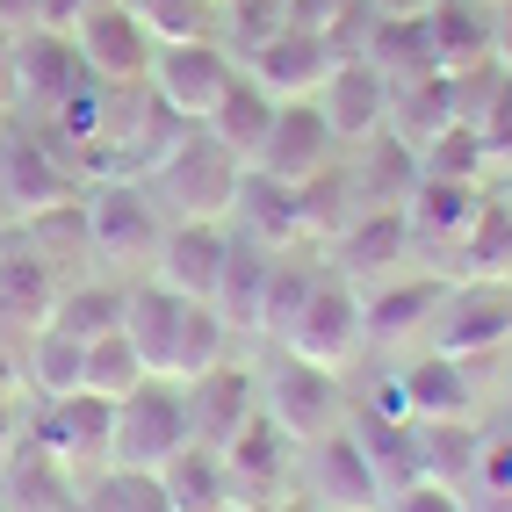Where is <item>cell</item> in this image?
Here are the masks:
<instances>
[{
	"label": "cell",
	"mask_w": 512,
	"mask_h": 512,
	"mask_svg": "<svg viewBox=\"0 0 512 512\" xmlns=\"http://www.w3.org/2000/svg\"><path fill=\"white\" fill-rule=\"evenodd\" d=\"M238 181H246V159H238L231 145H217L202 123L145 174L152 202H159L174 224H224V217L238 210Z\"/></svg>",
	"instance_id": "6da1fadb"
},
{
	"label": "cell",
	"mask_w": 512,
	"mask_h": 512,
	"mask_svg": "<svg viewBox=\"0 0 512 512\" xmlns=\"http://www.w3.org/2000/svg\"><path fill=\"white\" fill-rule=\"evenodd\" d=\"M282 354L303 361V368H318V375H347L368 354V296H361V282H347L339 267H325L318 289L303 296L296 325L282 332Z\"/></svg>",
	"instance_id": "7a4b0ae2"
},
{
	"label": "cell",
	"mask_w": 512,
	"mask_h": 512,
	"mask_svg": "<svg viewBox=\"0 0 512 512\" xmlns=\"http://www.w3.org/2000/svg\"><path fill=\"white\" fill-rule=\"evenodd\" d=\"M80 202H87V238H94V253L109 260V267H145V260H159L166 210L152 202L145 181H130V174H116V181H87Z\"/></svg>",
	"instance_id": "3957f363"
},
{
	"label": "cell",
	"mask_w": 512,
	"mask_h": 512,
	"mask_svg": "<svg viewBox=\"0 0 512 512\" xmlns=\"http://www.w3.org/2000/svg\"><path fill=\"white\" fill-rule=\"evenodd\" d=\"M188 397L181 383H145L116 404V440H109V469H130V476H159L188 448Z\"/></svg>",
	"instance_id": "277c9868"
},
{
	"label": "cell",
	"mask_w": 512,
	"mask_h": 512,
	"mask_svg": "<svg viewBox=\"0 0 512 512\" xmlns=\"http://www.w3.org/2000/svg\"><path fill=\"white\" fill-rule=\"evenodd\" d=\"M22 440H37V448L73 476V484H94L101 469H109V440H116V404L109 397H37V419H29Z\"/></svg>",
	"instance_id": "5b68a950"
},
{
	"label": "cell",
	"mask_w": 512,
	"mask_h": 512,
	"mask_svg": "<svg viewBox=\"0 0 512 512\" xmlns=\"http://www.w3.org/2000/svg\"><path fill=\"white\" fill-rule=\"evenodd\" d=\"M94 73L73 37H58V29H22L8 37V101L29 116V123H51L65 94H80Z\"/></svg>",
	"instance_id": "8992f818"
},
{
	"label": "cell",
	"mask_w": 512,
	"mask_h": 512,
	"mask_svg": "<svg viewBox=\"0 0 512 512\" xmlns=\"http://www.w3.org/2000/svg\"><path fill=\"white\" fill-rule=\"evenodd\" d=\"M512 347V282H462L433 311V354L448 361H491Z\"/></svg>",
	"instance_id": "52a82bcc"
},
{
	"label": "cell",
	"mask_w": 512,
	"mask_h": 512,
	"mask_svg": "<svg viewBox=\"0 0 512 512\" xmlns=\"http://www.w3.org/2000/svg\"><path fill=\"white\" fill-rule=\"evenodd\" d=\"M231 80H238V58H231L217 37H202V44H159V51H152V73H145V87H152L181 123H210V109L224 101Z\"/></svg>",
	"instance_id": "ba28073f"
},
{
	"label": "cell",
	"mask_w": 512,
	"mask_h": 512,
	"mask_svg": "<svg viewBox=\"0 0 512 512\" xmlns=\"http://www.w3.org/2000/svg\"><path fill=\"white\" fill-rule=\"evenodd\" d=\"M260 412H267V426H282L296 448H311V440H325V433L347 426V397H339V375H318V368H303V361H282L260 383Z\"/></svg>",
	"instance_id": "9c48e42d"
},
{
	"label": "cell",
	"mask_w": 512,
	"mask_h": 512,
	"mask_svg": "<svg viewBox=\"0 0 512 512\" xmlns=\"http://www.w3.org/2000/svg\"><path fill=\"white\" fill-rule=\"evenodd\" d=\"M73 195H80V181H73V166L44 145V130L0 138V210H8V224H29L37 210L73 202Z\"/></svg>",
	"instance_id": "30bf717a"
},
{
	"label": "cell",
	"mask_w": 512,
	"mask_h": 512,
	"mask_svg": "<svg viewBox=\"0 0 512 512\" xmlns=\"http://www.w3.org/2000/svg\"><path fill=\"white\" fill-rule=\"evenodd\" d=\"M217 455H224V476H231V505H275V498L296 491V455L303 448L282 426H267V412L253 426H238Z\"/></svg>",
	"instance_id": "8fae6325"
},
{
	"label": "cell",
	"mask_w": 512,
	"mask_h": 512,
	"mask_svg": "<svg viewBox=\"0 0 512 512\" xmlns=\"http://www.w3.org/2000/svg\"><path fill=\"white\" fill-rule=\"evenodd\" d=\"M73 44H80L87 73L101 87H130V80L152 73V37H145V22L130 15L123 0H94V8L73 22Z\"/></svg>",
	"instance_id": "7c38bea8"
},
{
	"label": "cell",
	"mask_w": 512,
	"mask_h": 512,
	"mask_svg": "<svg viewBox=\"0 0 512 512\" xmlns=\"http://www.w3.org/2000/svg\"><path fill=\"white\" fill-rule=\"evenodd\" d=\"M311 512H383L390 505V491L375 484V469H368V455H361V440H354V426H339V433H325V440H311Z\"/></svg>",
	"instance_id": "4fadbf2b"
},
{
	"label": "cell",
	"mask_w": 512,
	"mask_h": 512,
	"mask_svg": "<svg viewBox=\"0 0 512 512\" xmlns=\"http://www.w3.org/2000/svg\"><path fill=\"white\" fill-rule=\"evenodd\" d=\"M318 116L332 130V145H368L390 123V80L368 58H332V73L318 87Z\"/></svg>",
	"instance_id": "5bb4252c"
},
{
	"label": "cell",
	"mask_w": 512,
	"mask_h": 512,
	"mask_svg": "<svg viewBox=\"0 0 512 512\" xmlns=\"http://www.w3.org/2000/svg\"><path fill=\"white\" fill-rule=\"evenodd\" d=\"M318 166H332V130L318 116V101H275V123H267V145L253 159V174L282 181V188H303Z\"/></svg>",
	"instance_id": "9a60e30c"
},
{
	"label": "cell",
	"mask_w": 512,
	"mask_h": 512,
	"mask_svg": "<svg viewBox=\"0 0 512 512\" xmlns=\"http://www.w3.org/2000/svg\"><path fill=\"white\" fill-rule=\"evenodd\" d=\"M267 101H318L325 73H332V51L318 37H303V29H275V37H260L238 65Z\"/></svg>",
	"instance_id": "2e32d148"
},
{
	"label": "cell",
	"mask_w": 512,
	"mask_h": 512,
	"mask_svg": "<svg viewBox=\"0 0 512 512\" xmlns=\"http://www.w3.org/2000/svg\"><path fill=\"white\" fill-rule=\"evenodd\" d=\"M224 260H231V231L224 224H166L159 260H152V282H166L188 303H210L217 282H224Z\"/></svg>",
	"instance_id": "e0dca14e"
},
{
	"label": "cell",
	"mask_w": 512,
	"mask_h": 512,
	"mask_svg": "<svg viewBox=\"0 0 512 512\" xmlns=\"http://www.w3.org/2000/svg\"><path fill=\"white\" fill-rule=\"evenodd\" d=\"M181 397H188V433L202 440V448H224L238 426L260 419V383H253L238 361H217L210 375L181 383Z\"/></svg>",
	"instance_id": "ac0fdd59"
},
{
	"label": "cell",
	"mask_w": 512,
	"mask_h": 512,
	"mask_svg": "<svg viewBox=\"0 0 512 512\" xmlns=\"http://www.w3.org/2000/svg\"><path fill=\"white\" fill-rule=\"evenodd\" d=\"M51 311H58V267L51 260H37L22 246V231L15 238H0V332H44L51 325Z\"/></svg>",
	"instance_id": "d6986e66"
},
{
	"label": "cell",
	"mask_w": 512,
	"mask_h": 512,
	"mask_svg": "<svg viewBox=\"0 0 512 512\" xmlns=\"http://www.w3.org/2000/svg\"><path fill=\"white\" fill-rule=\"evenodd\" d=\"M426 51L440 80H469L491 73V8L484 0H440L426 15Z\"/></svg>",
	"instance_id": "ffe728a7"
},
{
	"label": "cell",
	"mask_w": 512,
	"mask_h": 512,
	"mask_svg": "<svg viewBox=\"0 0 512 512\" xmlns=\"http://www.w3.org/2000/svg\"><path fill=\"white\" fill-rule=\"evenodd\" d=\"M181 311H188V296H174L166 282H145V289H130V303H123V339L138 347V361H145V375H152V383H174Z\"/></svg>",
	"instance_id": "44dd1931"
},
{
	"label": "cell",
	"mask_w": 512,
	"mask_h": 512,
	"mask_svg": "<svg viewBox=\"0 0 512 512\" xmlns=\"http://www.w3.org/2000/svg\"><path fill=\"white\" fill-rule=\"evenodd\" d=\"M347 174H354L361 210H404V202H412V188H419V152L397 145L390 130H375L368 145H354Z\"/></svg>",
	"instance_id": "7402d4cb"
},
{
	"label": "cell",
	"mask_w": 512,
	"mask_h": 512,
	"mask_svg": "<svg viewBox=\"0 0 512 512\" xmlns=\"http://www.w3.org/2000/svg\"><path fill=\"white\" fill-rule=\"evenodd\" d=\"M361 296H368V289H361ZM440 296H448V282H426V275H412V282H383V289L368 296V347H404V339L433 332Z\"/></svg>",
	"instance_id": "603a6c76"
},
{
	"label": "cell",
	"mask_w": 512,
	"mask_h": 512,
	"mask_svg": "<svg viewBox=\"0 0 512 512\" xmlns=\"http://www.w3.org/2000/svg\"><path fill=\"white\" fill-rule=\"evenodd\" d=\"M404 383V404H412V419H476V375L469 361H448V354H426L397 375Z\"/></svg>",
	"instance_id": "cb8c5ba5"
},
{
	"label": "cell",
	"mask_w": 512,
	"mask_h": 512,
	"mask_svg": "<svg viewBox=\"0 0 512 512\" xmlns=\"http://www.w3.org/2000/svg\"><path fill=\"white\" fill-rule=\"evenodd\" d=\"M404 253H412V224H404V210H361L347 224V238L332 246V260H339V275H347V282L383 275V267H397Z\"/></svg>",
	"instance_id": "d4e9b609"
},
{
	"label": "cell",
	"mask_w": 512,
	"mask_h": 512,
	"mask_svg": "<svg viewBox=\"0 0 512 512\" xmlns=\"http://www.w3.org/2000/svg\"><path fill=\"white\" fill-rule=\"evenodd\" d=\"M231 217H246V238L267 253H296L303 246V210H296V188L282 181H267L246 166V181H238V210Z\"/></svg>",
	"instance_id": "484cf974"
},
{
	"label": "cell",
	"mask_w": 512,
	"mask_h": 512,
	"mask_svg": "<svg viewBox=\"0 0 512 512\" xmlns=\"http://www.w3.org/2000/svg\"><path fill=\"white\" fill-rule=\"evenodd\" d=\"M448 123H462L455 116V80H440V73H426V80H404V87H390V138L397 145H412V152H426Z\"/></svg>",
	"instance_id": "4316f807"
},
{
	"label": "cell",
	"mask_w": 512,
	"mask_h": 512,
	"mask_svg": "<svg viewBox=\"0 0 512 512\" xmlns=\"http://www.w3.org/2000/svg\"><path fill=\"white\" fill-rule=\"evenodd\" d=\"M296 210H303V246H311V238H318V246L332 253L339 246V238H347V224L361 217V195H354V174H347V166H318V174L311 181H303L296 188Z\"/></svg>",
	"instance_id": "83f0119b"
},
{
	"label": "cell",
	"mask_w": 512,
	"mask_h": 512,
	"mask_svg": "<svg viewBox=\"0 0 512 512\" xmlns=\"http://www.w3.org/2000/svg\"><path fill=\"white\" fill-rule=\"evenodd\" d=\"M476 202H484V188H462V181H433V174H419V188H412V202H404V224H412V246H455V238L469 231V217H476Z\"/></svg>",
	"instance_id": "f1b7e54d"
},
{
	"label": "cell",
	"mask_w": 512,
	"mask_h": 512,
	"mask_svg": "<svg viewBox=\"0 0 512 512\" xmlns=\"http://www.w3.org/2000/svg\"><path fill=\"white\" fill-rule=\"evenodd\" d=\"M412 448H419V484H448V491H469L484 433H469L462 419H412Z\"/></svg>",
	"instance_id": "f546056e"
},
{
	"label": "cell",
	"mask_w": 512,
	"mask_h": 512,
	"mask_svg": "<svg viewBox=\"0 0 512 512\" xmlns=\"http://www.w3.org/2000/svg\"><path fill=\"white\" fill-rule=\"evenodd\" d=\"M462 253V282H512V210L484 188V202H476L469 231L455 238Z\"/></svg>",
	"instance_id": "4dcf8cb0"
},
{
	"label": "cell",
	"mask_w": 512,
	"mask_h": 512,
	"mask_svg": "<svg viewBox=\"0 0 512 512\" xmlns=\"http://www.w3.org/2000/svg\"><path fill=\"white\" fill-rule=\"evenodd\" d=\"M267 267H275V253L267 246H238L231 238V260H224V282H217V296H210V311L231 325V332H246L253 339V325H260V289H267Z\"/></svg>",
	"instance_id": "1f68e13d"
},
{
	"label": "cell",
	"mask_w": 512,
	"mask_h": 512,
	"mask_svg": "<svg viewBox=\"0 0 512 512\" xmlns=\"http://www.w3.org/2000/svg\"><path fill=\"white\" fill-rule=\"evenodd\" d=\"M159 484H166V505H174V512H217V505H231L224 455L202 448V440H188V448L159 469Z\"/></svg>",
	"instance_id": "d6a6232c"
},
{
	"label": "cell",
	"mask_w": 512,
	"mask_h": 512,
	"mask_svg": "<svg viewBox=\"0 0 512 512\" xmlns=\"http://www.w3.org/2000/svg\"><path fill=\"white\" fill-rule=\"evenodd\" d=\"M267 123H275V101H267L246 73H238L231 87H224V101H217V109H210V123H202V130H210V138L217 145H231L238 159H260V145H267Z\"/></svg>",
	"instance_id": "836d02e7"
},
{
	"label": "cell",
	"mask_w": 512,
	"mask_h": 512,
	"mask_svg": "<svg viewBox=\"0 0 512 512\" xmlns=\"http://www.w3.org/2000/svg\"><path fill=\"white\" fill-rule=\"evenodd\" d=\"M80 375H87V347H80V339H65L51 325L29 332V361H22V390L29 397H73Z\"/></svg>",
	"instance_id": "e575fe53"
},
{
	"label": "cell",
	"mask_w": 512,
	"mask_h": 512,
	"mask_svg": "<svg viewBox=\"0 0 512 512\" xmlns=\"http://www.w3.org/2000/svg\"><path fill=\"white\" fill-rule=\"evenodd\" d=\"M318 275H325L318 260L275 253V267H267V289H260V325H253V339H282V332L296 325V311H303V296L318 289Z\"/></svg>",
	"instance_id": "d590c367"
},
{
	"label": "cell",
	"mask_w": 512,
	"mask_h": 512,
	"mask_svg": "<svg viewBox=\"0 0 512 512\" xmlns=\"http://www.w3.org/2000/svg\"><path fill=\"white\" fill-rule=\"evenodd\" d=\"M15 231H22V246L37 253V260H51V267L94 253V238H87V202H80V195H73V202H51V210H37V217L15 224Z\"/></svg>",
	"instance_id": "8d00e7d4"
},
{
	"label": "cell",
	"mask_w": 512,
	"mask_h": 512,
	"mask_svg": "<svg viewBox=\"0 0 512 512\" xmlns=\"http://www.w3.org/2000/svg\"><path fill=\"white\" fill-rule=\"evenodd\" d=\"M123 303H130V289H58V311H51V332H65V339H80V347H94V339H109V332H123Z\"/></svg>",
	"instance_id": "74e56055"
},
{
	"label": "cell",
	"mask_w": 512,
	"mask_h": 512,
	"mask_svg": "<svg viewBox=\"0 0 512 512\" xmlns=\"http://www.w3.org/2000/svg\"><path fill=\"white\" fill-rule=\"evenodd\" d=\"M361 58L383 73L390 87H404V80H426L433 73V51H426V22H375L368 29V44H361Z\"/></svg>",
	"instance_id": "f35d334b"
},
{
	"label": "cell",
	"mask_w": 512,
	"mask_h": 512,
	"mask_svg": "<svg viewBox=\"0 0 512 512\" xmlns=\"http://www.w3.org/2000/svg\"><path fill=\"white\" fill-rule=\"evenodd\" d=\"M419 174L433 181H462V188H491V159H484V138L469 123H448L440 138L419 152Z\"/></svg>",
	"instance_id": "ab89813d"
},
{
	"label": "cell",
	"mask_w": 512,
	"mask_h": 512,
	"mask_svg": "<svg viewBox=\"0 0 512 512\" xmlns=\"http://www.w3.org/2000/svg\"><path fill=\"white\" fill-rule=\"evenodd\" d=\"M145 383H152V375H145L138 347H130L123 332H109V339H94V347H87V375H80V390H87V397L123 404L130 390H145Z\"/></svg>",
	"instance_id": "60d3db41"
},
{
	"label": "cell",
	"mask_w": 512,
	"mask_h": 512,
	"mask_svg": "<svg viewBox=\"0 0 512 512\" xmlns=\"http://www.w3.org/2000/svg\"><path fill=\"white\" fill-rule=\"evenodd\" d=\"M130 15L145 22L152 51L159 44H202V37H217V0H130Z\"/></svg>",
	"instance_id": "b9f144b4"
},
{
	"label": "cell",
	"mask_w": 512,
	"mask_h": 512,
	"mask_svg": "<svg viewBox=\"0 0 512 512\" xmlns=\"http://www.w3.org/2000/svg\"><path fill=\"white\" fill-rule=\"evenodd\" d=\"M231 347V325L210 311V303H188L181 311V347H174V383H195V375H210Z\"/></svg>",
	"instance_id": "7bdbcfd3"
},
{
	"label": "cell",
	"mask_w": 512,
	"mask_h": 512,
	"mask_svg": "<svg viewBox=\"0 0 512 512\" xmlns=\"http://www.w3.org/2000/svg\"><path fill=\"white\" fill-rule=\"evenodd\" d=\"M80 505L87 512H174L159 476H130V469H101L94 484L80 491Z\"/></svg>",
	"instance_id": "ee69618b"
},
{
	"label": "cell",
	"mask_w": 512,
	"mask_h": 512,
	"mask_svg": "<svg viewBox=\"0 0 512 512\" xmlns=\"http://www.w3.org/2000/svg\"><path fill=\"white\" fill-rule=\"evenodd\" d=\"M217 15L238 29V44H260V37H275V29H289V0H217Z\"/></svg>",
	"instance_id": "f6af8a7d"
},
{
	"label": "cell",
	"mask_w": 512,
	"mask_h": 512,
	"mask_svg": "<svg viewBox=\"0 0 512 512\" xmlns=\"http://www.w3.org/2000/svg\"><path fill=\"white\" fill-rule=\"evenodd\" d=\"M383 512H462V491H448V484H404Z\"/></svg>",
	"instance_id": "bcb514c9"
},
{
	"label": "cell",
	"mask_w": 512,
	"mask_h": 512,
	"mask_svg": "<svg viewBox=\"0 0 512 512\" xmlns=\"http://www.w3.org/2000/svg\"><path fill=\"white\" fill-rule=\"evenodd\" d=\"M94 8V0H37V29H58V37H73V22Z\"/></svg>",
	"instance_id": "7dc6e473"
},
{
	"label": "cell",
	"mask_w": 512,
	"mask_h": 512,
	"mask_svg": "<svg viewBox=\"0 0 512 512\" xmlns=\"http://www.w3.org/2000/svg\"><path fill=\"white\" fill-rule=\"evenodd\" d=\"M491 65L512 80V0H498V8H491Z\"/></svg>",
	"instance_id": "c3c4849f"
},
{
	"label": "cell",
	"mask_w": 512,
	"mask_h": 512,
	"mask_svg": "<svg viewBox=\"0 0 512 512\" xmlns=\"http://www.w3.org/2000/svg\"><path fill=\"white\" fill-rule=\"evenodd\" d=\"M433 8H440V0H368L375 22H426Z\"/></svg>",
	"instance_id": "681fc988"
},
{
	"label": "cell",
	"mask_w": 512,
	"mask_h": 512,
	"mask_svg": "<svg viewBox=\"0 0 512 512\" xmlns=\"http://www.w3.org/2000/svg\"><path fill=\"white\" fill-rule=\"evenodd\" d=\"M462 512H512V484H469Z\"/></svg>",
	"instance_id": "f907efd6"
},
{
	"label": "cell",
	"mask_w": 512,
	"mask_h": 512,
	"mask_svg": "<svg viewBox=\"0 0 512 512\" xmlns=\"http://www.w3.org/2000/svg\"><path fill=\"white\" fill-rule=\"evenodd\" d=\"M15 448H22V404H15V397H0V469H8Z\"/></svg>",
	"instance_id": "816d5d0a"
},
{
	"label": "cell",
	"mask_w": 512,
	"mask_h": 512,
	"mask_svg": "<svg viewBox=\"0 0 512 512\" xmlns=\"http://www.w3.org/2000/svg\"><path fill=\"white\" fill-rule=\"evenodd\" d=\"M238 512H311L303 498H275V505H238Z\"/></svg>",
	"instance_id": "f5cc1de1"
},
{
	"label": "cell",
	"mask_w": 512,
	"mask_h": 512,
	"mask_svg": "<svg viewBox=\"0 0 512 512\" xmlns=\"http://www.w3.org/2000/svg\"><path fill=\"white\" fill-rule=\"evenodd\" d=\"M491 195H498L505 210H512V166H498V174H491Z\"/></svg>",
	"instance_id": "db71d44e"
},
{
	"label": "cell",
	"mask_w": 512,
	"mask_h": 512,
	"mask_svg": "<svg viewBox=\"0 0 512 512\" xmlns=\"http://www.w3.org/2000/svg\"><path fill=\"white\" fill-rule=\"evenodd\" d=\"M0 101H8V37H0Z\"/></svg>",
	"instance_id": "11a10c76"
},
{
	"label": "cell",
	"mask_w": 512,
	"mask_h": 512,
	"mask_svg": "<svg viewBox=\"0 0 512 512\" xmlns=\"http://www.w3.org/2000/svg\"><path fill=\"white\" fill-rule=\"evenodd\" d=\"M58 512H87V505H80V498H65V505H58Z\"/></svg>",
	"instance_id": "9f6ffc18"
},
{
	"label": "cell",
	"mask_w": 512,
	"mask_h": 512,
	"mask_svg": "<svg viewBox=\"0 0 512 512\" xmlns=\"http://www.w3.org/2000/svg\"><path fill=\"white\" fill-rule=\"evenodd\" d=\"M217 512H238V505H217Z\"/></svg>",
	"instance_id": "6f0895ef"
},
{
	"label": "cell",
	"mask_w": 512,
	"mask_h": 512,
	"mask_svg": "<svg viewBox=\"0 0 512 512\" xmlns=\"http://www.w3.org/2000/svg\"><path fill=\"white\" fill-rule=\"evenodd\" d=\"M123 8H130V0H123Z\"/></svg>",
	"instance_id": "680465c9"
},
{
	"label": "cell",
	"mask_w": 512,
	"mask_h": 512,
	"mask_svg": "<svg viewBox=\"0 0 512 512\" xmlns=\"http://www.w3.org/2000/svg\"><path fill=\"white\" fill-rule=\"evenodd\" d=\"M491 8H498V0H491Z\"/></svg>",
	"instance_id": "91938a15"
},
{
	"label": "cell",
	"mask_w": 512,
	"mask_h": 512,
	"mask_svg": "<svg viewBox=\"0 0 512 512\" xmlns=\"http://www.w3.org/2000/svg\"><path fill=\"white\" fill-rule=\"evenodd\" d=\"M0 512H8V505H0Z\"/></svg>",
	"instance_id": "94428289"
}]
</instances>
